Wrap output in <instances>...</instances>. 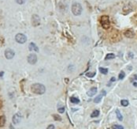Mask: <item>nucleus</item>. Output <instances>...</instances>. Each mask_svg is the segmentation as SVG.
I'll list each match as a JSON object with an SVG mask.
<instances>
[{
  "label": "nucleus",
  "mask_w": 137,
  "mask_h": 129,
  "mask_svg": "<svg viewBox=\"0 0 137 129\" xmlns=\"http://www.w3.org/2000/svg\"><path fill=\"white\" fill-rule=\"evenodd\" d=\"M31 90L32 93L36 94H43L46 91V88L43 84L40 83H35L31 87Z\"/></svg>",
  "instance_id": "obj_1"
},
{
  "label": "nucleus",
  "mask_w": 137,
  "mask_h": 129,
  "mask_svg": "<svg viewBox=\"0 0 137 129\" xmlns=\"http://www.w3.org/2000/svg\"><path fill=\"white\" fill-rule=\"evenodd\" d=\"M100 23L103 29H108L110 26V22H109V18L107 15H103L100 18Z\"/></svg>",
  "instance_id": "obj_2"
},
{
  "label": "nucleus",
  "mask_w": 137,
  "mask_h": 129,
  "mask_svg": "<svg viewBox=\"0 0 137 129\" xmlns=\"http://www.w3.org/2000/svg\"><path fill=\"white\" fill-rule=\"evenodd\" d=\"M72 12L75 16H79L82 13V7L78 3H74L72 6Z\"/></svg>",
  "instance_id": "obj_3"
},
{
  "label": "nucleus",
  "mask_w": 137,
  "mask_h": 129,
  "mask_svg": "<svg viewBox=\"0 0 137 129\" xmlns=\"http://www.w3.org/2000/svg\"><path fill=\"white\" fill-rule=\"evenodd\" d=\"M15 40L19 44H24L27 40V36L23 33H18L15 36Z\"/></svg>",
  "instance_id": "obj_4"
},
{
  "label": "nucleus",
  "mask_w": 137,
  "mask_h": 129,
  "mask_svg": "<svg viewBox=\"0 0 137 129\" xmlns=\"http://www.w3.org/2000/svg\"><path fill=\"white\" fill-rule=\"evenodd\" d=\"M32 24L33 26L36 27L40 24V18L37 14H33L32 17Z\"/></svg>",
  "instance_id": "obj_5"
},
{
  "label": "nucleus",
  "mask_w": 137,
  "mask_h": 129,
  "mask_svg": "<svg viewBox=\"0 0 137 129\" xmlns=\"http://www.w3.org/2000/svg\"><path fill=\"white\" fill-rule=\"evenodd\" d=\"M14 55H15L14 52L12 49H10V48H8V49L5 51V56H6L7 60H11V59H13Z\"/></svg>",
  "instance_id": "obj_6"
},
{
  "label": "nucleus",
  "mask_w": 137,
  "mask_h": 129,
  "mask_svg": "<svg viewBox=\"0 0 137 129\" xmlns=\"http://www.w3.org/2000/svg\"><path fill=\"white\" fill-rule=\"evenodd\" d=\"M28 62L30 64H35L37 62V56L36 54H30L28 56Z\"/></svg>",
  "instance_id": "obj_7"
},
{
  "label": "nucleus",
  "mask_w": 137,
  "mask_h": 129,
  "mask_svg": "<svg viewBox=\"0 0 137 129\" xmlns=\"http://www.w3.org/2000/svg\"><path fill=\"white\" fill-rule=\"evenodd\" d=\"M21 120V115L19 113H16L14 116H13V123H14V124H18V123H20Z\"/></svg>",
  "instance_id": "obj_8"
},
{
  "label": "nucleus",
  "mask_w": 137,
  "mask_h": 129,
  "mask_svg": "<svg viewBox=\"0 0 137 129\" xmlns=\"http://www.w3.org/2000/svg\"><path fill=\"white\" fill-rule=\"evenodd\" d=\"M124 35L126 37H128V38H133L134 36H135V33H134V32L132 30L128 29V30H126L124 33Z\"/></svg>",
  "instance_id": "obj_9"
},
{
  "label": "nucleus",
  "mask_w": 137,
  "mask_h": 129,
  "mask_svg": "<svg viewBox=\"0 0 137 129\" xmlns=\"http://www.w3.org/2000/svg\"><path fill=\"white\" fill-rule=\"evenodd\" d=\"M97 93V88L96 87H92L91 89H90L88 91H87V96H89V97H92V96H94Z\"/></svg>",
  "instance_id": "obj_10"
},
{
  "label": "nucleus",
  "mask_w": 137,
  "mask_h": 129,
  "mask_svg": "<svg viewBox=\"0 0 137 129\" xmlns=\"http://www.w3.org/2000/svg\"><path fill=\"white\" fill-rule=\"evenodd\" d=\"M29 48L30 51H35L37 52H39V48H38V47L36 45V44H34V43H31L29 46Z\"/></svg>",
  "instance_id": "obj_11"
},
{
  "label": "nucleus",
  "mask_w": 137,
  "mask_h": 129,
  "mask_svg": "<svg viewBox=\"0 0 137 129\" xmlns=\"http://www.w3.org/2000/svg\"><path fill=\"white\" fill-rule=\"evenodd\" d=\"M6 123V116H0V127H3Z\"/></svg>",
  "instance_id": "obj_12"
},
{
  "label": "nucleus",
  "mask_w": 137,
  "mask_h": 129,
  "mask_svg": "<svg viewBox=\"0 0 137 129\" xmlns=\"http://www.w3.org/2000/svg\"><path fill=\"white\" fill-rule=\"evenodd\" d=\"M115 58V55L113 54V53H109V54L106 55V58H105V60H113V59Z\"/></svg>",
  "instance_id": "obj_13"
},
{
  "label": "nucleus",
  "mask_w": 137,
  "mask_h": 129,
  "mask_svg": "<svg viewBox=\"0 0 137 129\" xmlns=\"http://www.w3.org/2000/svg\"><path fill=\"white\" fill-rule=\"evenodd\" d=\"M102 96H103V94H99L98 96H97L96 98L94 99V102H95V103H98V102H100V101H101V100H102Z\"/></svg>",
  "instance_id": "obj_14"
},
{
  "label": "nucleus",
  "mask_w": 137,
  "mask_h": 129,
  "mask_svg": "<svg viewBox=\"0 0 137 129\" xmlns=\"http://www.w3.org/2000/svg\"><path fill=\"white\" fill-rule=\"evenodd\" d=\"M70 101L73 104H78L80 102V100L76 98H74V97H72V98H70Z\"/></svg>",
  "instance_id": "obj_15"
},
{
  "label": "nucleus",
  "mask_w": 137,
  "mask_h": 129,
  "mask_svg": "<svg viewBox=\"0 0 137 129\" xmlns=\"http://www.w3.org/2000/svg\"><path fill=\"white\" fill-rule=\"evenodd\" d=\"M116 115H117V119H118L120 121H121V120H123V116H122V115H121V114H120V111H119L118 109H117V110H116Z\"/></svg>",
  "instance_id": "obj_16"
},
{
  "label": "nucleus",
  "mask_w": 137,
  "mask_h": 129,
  "mask_svg": "<svg viewBox=\"0 0 137 129\" xmlns=\"http://www.w3.org/2000/svg\"><path fill=\"white\" fill-rule=\"evenodd\" d=\"M98 115H99V111L98 110H95L92 112V113L91 114V117L94 118V117H97Z\"/></svg>",
  "instance_id": "obj_17"
},
{
  "label": "nucleus",
  "mask_w": 137,
  "mask_h": 129,
  "mask_svg": "<svg viewBox=\"0 0 137 129\" xmlns=\"http://www.w3.org/2000/svg\"><path fill=\"white\" fill-rule=\"evenodd\" d=\"M99 71L103 74H106L108 73V69L104 67H99Z\"/></svg>",
  "instance_id": "obj_18"
},
{
  "label": "nucleus",
  "mask_w": 137,
  "mask_h": 129,
  "mask_svg": "<svg viewBox=\"0 0 137 129\" xmlns=\"http://www.w3.org/2000/svg\"><path fill=\"white\" fill-rule=\"evenodd\" d=\"M53 117H54V120H56V121H61L62 120V117L58 116V114H53Z\"/></svg>",
  "instance_id": "obj_19"
},
{
  "label": "nucleus",
  "mask_w": 137,
  "mask_h": 129,
  "mask_svg": "<svg viewBox=\"0 0 137 129\" xmlns=\"http://www.w3.org/2000/svg\"><path fill=\"white\" fill-rule=\"evenodd\" d=\"M120 104H121V105L126 107V106H128V105L129 102H128L127 100H121V101H120Z\"/></svg>",
  "instance_id": "obj_20"
},
{
  "label": "nucleus",
  "mask_w": 137,
  "mask_h": 129,
  "mask_svg": "<svg viewBox=\"0 0 137 129\" xmlns=\"http://www.w3.org/2000/svg\"><path fill=\"white\" fill-rule=\"evenodd\" d=\"M95 75V72H87L86 74V76L87 77H89V78H92V77H94Z\"/></svg>",
  "instance_id": "obj_21"
},
{
  "label": "nucleus",
  "mask_w": 137,
  "mask_h": 129,
  "mask_svg": "<svg viewBox=\"0 0 137 129\" xmlns=\"http://www.w3.org/2000/svg\"><path fill=\"white\" fill-rule=\"evenodd\" d=\"M124 76H125V74H124V72L123 71H121L120 72V74H119V79L120 80H121V79H123L124 78Z\"/></svg>",
  "instance_id": "obj_22"
},
{
  "label": "nucleus",
  "mask_w": 137,
  "mask_h": 129,
  "mask_svg": "<svg viewBox=\"0 0 137 129\" xmlns=\"http://www.w3.org/2000/svg\"><path fill=\"white\" fill-rule=\"evenodd\" d=\"M113 129H124V127L121 125H118V124H115L112 127Z\"/></svg>",
  "instance_id": "obj_23"
},
{
  "label": "nucleus",
  "mask_w": 137,
  "mask_h": 129,
  "mask_svg": "<svg viewBox=\"0 0 137 129\" xmlns=\"http://www.w3.org/2000/svg\"><path fill=\"white\" fill-rule=\"evenodd\" d=\"M16 2H17L18 4H24L25 2H26V0H16Z\"/></svg>",
  "instance_id": "obj_24"
},
{
  "label": "nucleus",
  "mask_w": 137,
  "mask_h": 129,
  "mask_svg": "<svg viewBox=\"0 0 137 129\" xmlns=\"http://www.w3.org/2000/svg\"><path fill=\"white\" fill-rule=\"evenodd\" d=\"M58 110V112H60V113H63V112H65V108L64 107H62V108H59Z\"/></svg>",
  "instance_id": "obj_25"
},
{
  "label": "nucleus",
  "mask_w": 137,
  "mask_h": 129,
  "mask_svg": "<svg viewBox=\"0 0 137 129\" xmlns=\"http://www.w3.org/2000/svg\"><path fill=\"white\" fill-rule=\"evenodd\" d=\"M47 129H55V127H54L53 124H51V125H49V126L47 127Z\"/></svg>",
  "instance_id": "obj_26"
},
{
  "label": "nucleus",
  "mask_w": 137,
  "mask_h": 129,
  "mask_svg": "<svg viewBox=\"0 0 137 129\" xmlns=\"http://www.w3.org/2000/svg\"><path fill=\"white\" fill-rule=\"evenodd\" d=\"M128 55H129V57H130V58H133V56H134L133 54H132L131 52H129V54H128Z\"/></svg>",
  "instance_id": "obj_27"
},
{
  "label": "nucleus",
  "mask_w": 137,
  "mask_h": 129,
  "mask_svg": "<svg viewBox=\"0 0 137 129\" xmlns=\"http://www.w3.org/2000/svg\"><path fill=\"white\" fill-rule=\"evenodd\" d=\"M115 80H116V78H115L114 77H113V78H111V79H110V82H114Z\"/></svg>",
  "instance_id": "obj_28"
},
{
  "label": "nucleus",
  "mask_w": 137,
  "mask_h": 129,
  "mask_svg": "<svg viewBox=\"0 0 137 129\" xmlns=\"http://www.w3.org/2000/svg\"><path fill=\"white\" fill-rule=\"evenodd\" d=\"M2 107H3V101L0 100V109H1Z\"/></svg>",
  "instance_id": "obj_29"
},
{
  "label": "nucleus",
  "mask_w": 137,
  "mask_h": 129,
  "mask_svg": "<svg viewBox=\"0 0 137 129\" xmlns=\"http://www.w3.org/2000/svg\"><path fill=\"white\" fill-rule=\"evenodd\" d=\"M3 74H4V72H0V77H3Z\"/></svg>",
  "instance_id": "obj_30"
}]
</instances>
